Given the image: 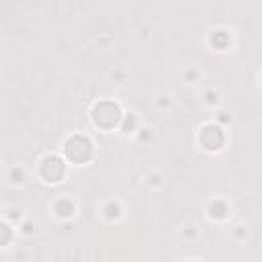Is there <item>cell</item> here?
<instances>
[{
	"label": "cell",
	"instance_id": "obj_1",
	"mask_svg": "<svg viewBox=\"0 0 262 262\" xmlns=\"http://www.w3.org/2000/svg\"><path fill=\"white\" fill-rule=\"evenodd\" d=\"M66 151H68V156L72 158V160H86L88 158V154H90V143L84 139V137H74L70 143H68V147H66Z\"/></svg>",
	"mask_w": 262,
	"mask_h": 262
}]
</instances>
